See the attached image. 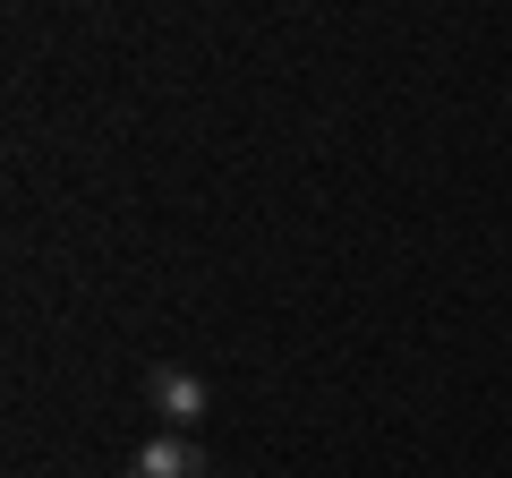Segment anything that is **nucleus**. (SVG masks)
Wrapping results in <instances>:
<instances>
[{
  "mask_svg": "<svg viewBox=\"0 0 512 478\" xmlns=\"http://www.w3.org/2000/svg\"><path fill=\"white\" fill-rule=\"evenodd\" d=\"M128 478H205V453H197V436H146L137 453H128Z\"/></svg>",
  "mask_w": 512,
  "mask_h": 478,
  "instance_id": "f03ea898",
  "label": "nucleus"
},
{
  "mask_svg": "<svg viewBox=\"0 0 512 478\" xmlns=\"http://www.w3.org/2000/svg\"><path fill=\"white\" fill-rule=\"evenodd\" d=\"M146 410L171 427V436H197V419H205V376H188V368H146Z\"/></svg>",
  "mask_w": 512,
  "mask_h": 478,
  "instance_id": "f257e3e1",
  "label": "nucleus"
}]
</instances>
